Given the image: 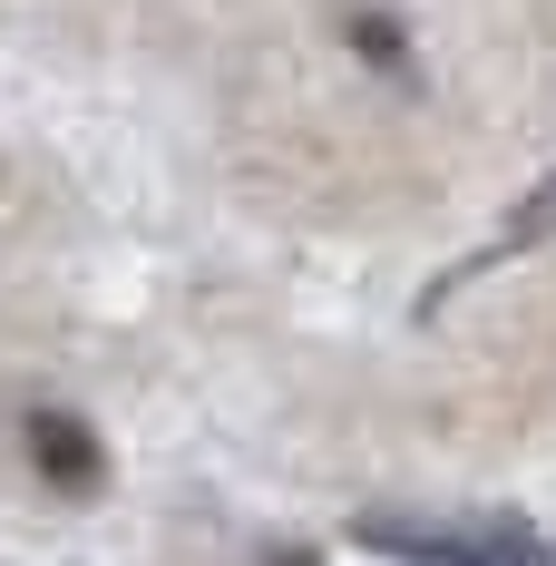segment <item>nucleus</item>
<instances>
[{
	"instance_id": "2",
	"label": "nucleus",
	"mask_w": 556,
	"mask_h": 566,
	"mask_svg": "<svg viewBox=\"0 0 556 566\" xmlns=\"http://www.w3.org/2000/svg\"><path fill=\"white\" fill-rule=\"evenodd\" d=\"M342 30H352V50L371 59V69H390V78H410V40H400V20H390V10H352Z\"/></svg>"
},
{
	"instance_id": "1",
	"label": "nucleus",
	"mask_w": 556,
	"mask_h": 566,
	"mask_svg": "<svg viewBox=\"0 0 556 566\" xmlns=\"http://www.w3.org/2000/svg\"><path fill=\"white\" fill-rule=\"evenodd\" d=\"M30 440H40V469H50V479H69V489H78V479H98V450H88V430H78V420H40Z\"/></svg>"
}]
</instances>
